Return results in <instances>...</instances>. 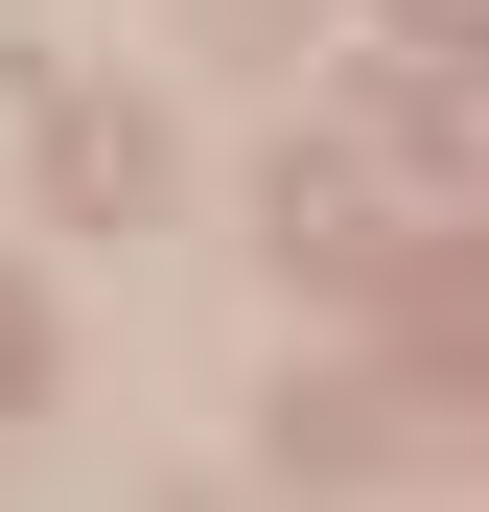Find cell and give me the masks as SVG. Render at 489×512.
Segmentation results:
<instances>
[{"label": "cell", "mask_w": 489, "mask_h": 512, "mask_svg": "<svg viewBox=\"0 0 489 512\" xmlns=\"http://www.w3.org/2000/svg\"><path fill=\"white\" fill-rule=\"evenodd\" d=\"M0 396H47V326H24V280H0Z\"/></svg>", "instance_id": "obj_2"}, {"label": "cell", "mask_w": 489, "mask_h": 512, "mask_svg": "<svg viewBox=\"0 0 489 512\" xmlns=\"http://www.w3.org/2000/svg\"><path fill=\"white\" fill-rule=\"evenodd\" d=\"M420 24H489V0H420Z\"/></svg>", "instance_id": "obj_3"}, {"label": "cell", "mask_w": 489, "mask_h": 512, "mask_svg": "<svg viewBox=\"0 0 489 512\" xmlns=\"http://www.w3.org/2000/svg\"><path fill=\"white\" fill-rule=\"evenodd\" d=\"M47 163H70V210H163V117H70Z\"/></svg>", "instance_id": "obj_1"}]
</instances>
